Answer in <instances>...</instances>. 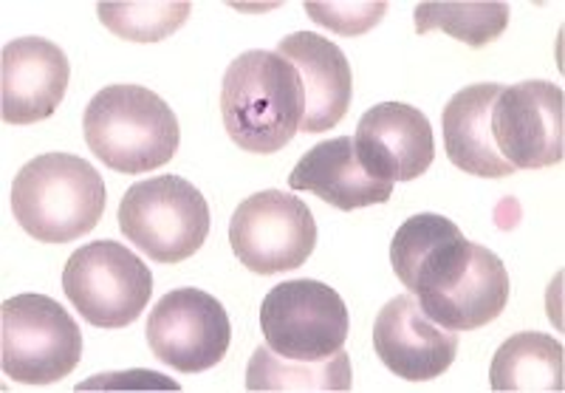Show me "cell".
Segmentation results:
<instances>
[{"label": "cell", "mask_w": 565, "mask_h": 393, "mask_svg": "<svg viewBox=\"0 0 565 393\" xmlns=\"http://www.w3.org/2000/svg\"><path fill=\"white\" fill-rule=\"evenodd\" d=\"M119 230L156 264H181L210 235V204L181 176H153L122 195Z\"/></svg>", "instance_id": "obj_5"}, {"label": "cell", "mask_w": 565, "mask_h": 393, "mask_svg": "<svg viewBox=\"0 0 565 393\" xmlns=\"http://www.w3.org/2000/svg\"><path fill=\"white\" fill-rule=\"evenodd\" d=\"M289 188L315 193L342 213L385 204L393 195V181L376 179L362 168L351 136H337L315 145L289 173Z\"/></svg>", "instance_id": "obj_16"}, {"label": "cell", "mask_w": 565, "mask_h": 393, "mask_svg": "<svg viewBox=\"0 0 565 393\" xmlns=\"http://www.w3.org/2000/svg\"><path fill=\"white\" fill-rule=\"evenodd\" d=\"M302 83V125L306 134H322L345 119L353 97V74L345 52L315 32H295L277 43Z\"/></svg>", "instance_id": "obj_15"}, {"label": "cell", "mask_w": 565, "mask_h": 393, "mask_svg": "<svg viewBox=\"0 0 565 393\" xmlns=\"http://www.w3.org/2000/svg\"><path fill=\"white\" fill-rule=\"evenodd\" d=\"M509 291H512V284H509L503 261L487 246L472 244L467 266L456 284L418 306L433 322L461 334V331L483 329L498 320L509 304Z\"/></svg>", "instance_id": "obj_17"}, {"label": "cell", "mask_w": 565, "mask_h": 393, "mask_svg": "<svg viewBox=\"0 0 565 393\" xmlns=\"http://www.w3.org/2000/svg\"><path fill=\"white\" fill-rule=\"evenodd\" d=\"M373 349L382 365L407 382H430L456 362L458 334L424 315L413 295L393 297L373 322Z\"/></svg>", "instance_id": "obj_11"}, {"label": "cell", "mask_w": 565, "mask_h": 393, "mask_svg": "<svg viewBox=\"0 0 565 393\" xmlns=\"http://www.w3.org/2000/svg\"><path fill=\"white\" fill-rule=\"evenodd\" d=\"M472 241L450 219L422 213L398 226L391 244V264L396 277L413 291L418 304H427L450 289L469 261Z\"/></svg>", "instance_id": "obj_14"}, {"label": "cell", "mask_w": 565, "mask_h": 393, "mask_svg": "<svg viewBox=\"0 0 565 393\" xmlns=\"http://www.w3.org/2000/svg\"><path fill=\"white\" fill-rule=\"evenodd\" d=\"M509 3L501 0H463V3H418L413 12V26L418 34L444 32L461 40L469 49H483L494 43L509 26Z\"/></svg>", "instance_id": "obj_21"}, {"label": "cell", "mask_w": 565, "mask_h": 393, "mask_svg": "<svg viewBox=\"0 0 565 393\" xmlns=\"http://www.w3.org/2000/svg\"><path fill=\"white\" fill-rule=\"evenodd\" d=\"M246 387L249 391H328L340 393L353 387V371L351 357L345 351H337L334 357H328L322 362H297L286 360V357L275 354L269 346L252 354L249 365H246Z\"/></svg>", "instance_id": "obj_20"}, {"label": "cell", "mask_w": 565, "mask_h": 393, "mask_svg": "<svg viewBox=\"0 0 565 393\" xmlns=\"http://www.w3.org/2000/svg\"><path fill=\"white\" fill-rule=\"evenodd\" d=\"M193 7L186 0H148V3H99L103 26L130 43H159L186 23Z\"/></svg>", "instance_id": "obj_22"}, {"label": "cell", "mask_w": 565, "mask_h": 393, "mask_svg": "<svg viewBox=\"0 0 565 393\" xmlns=\"http://www.w3.org/2000/svg\"><path fill=\"white\" fill-rule=\"evenodd\" d=\"M71 79V63L57 43L20 38L0 54V117L9 125L43 123L60 108Z\"/></svg>", "instance_id": "obj_12"}, {"label": "cell", "mask_w": 565, "mask_h": 393, "mask_svg": "<svg viewBox=\"0 0 565 393\" xmlns=\"http://www.w3.org/2000/svg\"><path fill=\"white\" fill-rule=\"evenodd\" d=\"M306 14L315 23L326 26L328 32L340 34V38H360V34L371 32L373 26H380L382 18L387 12L385 0H365V3H306Z\"/></svg>", "instance_id": "obj_23"}, {"label": "cell", "mask_w": 565, "mask_h": 393, "mask_svg": "<svg viewBox=\"0 0 565 393\" xmlns=\"http://www.w3.org/2000/svg\"><path fill=\"white\" fill-rule=\"evenodd\" d=\"M83 134L90 153L125 176L164 168L181 142L173 108L145 85H108L94 94Z\"/></svg>", "instance_id": "obj_3"}, {"label": "cell", "mask_w": 565, "mask_h": 393, "mask_svg": "<svg viewBox=\"0 0 565 393\" xmlns=\"http://www.w3.org/2000/svg\"><path fill=\"white\" fill-rule=\"evenodd\" d=\"M230 244L249 272L280 275L311 258L317 221L302 199L282 190H260L232 215Z\"/></svg>", "instance_id": "obj_8"}, {"label": "cell", "mask_w": 565, "mask_h": 393, "mask_svg": "<svg viewBox=\"0 0 565 393\" xmlns=\"http://www.w3.org/2000/svg\"><path fill=\"white\" fill-rule=\"evenodd\" d=\"M565 351L552 334L521 331L494 351L489 368L492 391L559 393L565 387Z\"/></svg>", "instance_id": "obj_19"}, {"label": "cell", "mask_w": 565, "mask_h": 393, "mask_svg": "<svg viewBox=\"0 0 565 393\" xmlns=\"http://www.w3.org/2000/svg\"><path fill=\"white\" fill-rule=\"evenodd\" d=\"M105 181L74 153H43L12 181V213L40 244H71L103 221Z\"/></svg>", "instance_id": "obj_2"}, {"label": "cell", "mask_w": 565, "mask_h": 393, "mask_svg": "<svg viewBox=\"0 0 565 393\" xmlns=\"http://www.w3.org/2000/svg\"><path fill=\"white\" fill-rule=\"evenodd\" d=\"M221 117L246 153H277L302 125V83L277 52L252 49L235 57L221 85Z\"/></svg>", "instance_id": "obj_1"}, {"label": "cell", "mask_w": 565, "mask_h": 393, "mask_svg": "<svg viewBox=\"0 0 565 393\" xmlns=\"http://www.w3.org/2000/svg\"><path fill=\"white\" fill-rule=\"evenodd\" d=\"M83 360L77 320L49 295H18L0 306V365L20 385H54Z\"/></svg>", "instance_id": "obj_4"}, {"label": "cell", "mask_w": 565, "mask_h": 393, "mask_svg": "<svg viewBox=\"0 0 565 393\" xmlns=\"http://www.w3.org/2000/svg\"><path fill=\"white\" fill-rule=\"evenodd\" d=\"M148 346L164 365L181 374H201L230 351L232 322L221 300L206 291L173 289L148 315Z\"/></svg>", "instance_id": "obj_10"}, {"label": "cell", "mask_w": 565, "mask_h": 393, "mask_svg": "<svg viewBox=\"0 0 565 393\" xmlns=\"http://www.w3.org/2000/svg\"><path fill=\"white\" fill-rule=\"evenodd\" d=\"M356 156L362 168L382 181H413L436 159L430 119L405 103H382L365 110L356 125Z\"/></svg>", "instance_id": "obj_13"}, {"label": "cell", "mask_w": 565, "mask_h": 393, "mask_svg": "<svg viewBox=\"0 0 565 393\" xmlns=\"http://www.w3.org/2000/svg\"><path fill=\"white\" fill-rule=\"evenodd\" d=\"M260 331L275 354L297 362H322L342 351L351 317L340 291L320 280H282L260 304Z\"/></svg>", "instance_id": "obj_7"}, {"label": "cell", "mask_w": 565, "mask_h": 393, "mask_svg": "<svg viewBox=\"0 0 565 393\" xmlns=\"http://www.w3.org/2000/svg\"><path fill=\"white\" fill-rule=\"evenodd\" d=\"M63 289L85 322L97 329H125L148 309L153 272L125 244L94 241L68 258Z\"/></svg>", "instance_id": "obj_6"}, {"label": "cell", "mask_w": 565, "mask_h": 393, "mask_svg": "<svg viewBox=\"0 0 565 393\" xmlns=\"http://www.w3.org/2000/svg\"><path fill=\"white\" fill-rule=\"evenodd\" d=\"M503 85H467L447 103L441 117L444 148L458 170L481 179H503L518 170L498 153L492 139V105Z\"/></svg>", "instance_id": "obj_18"}, {"label": "cell", "mask_w": 565, "mask_h": 393, "mask_svg": "<svg viewBox=\"0 0 565 393\" xmlns=\"http://www.w3.org/2000/svg\"><path fill=\"white\" fill-rule=\"evenodd\" d=\"M494 148L514 170H543L565 156V94L546 79L501 88L492 105Z\"/></svg>", "instance_id": "obj_9"}]
</instances>
